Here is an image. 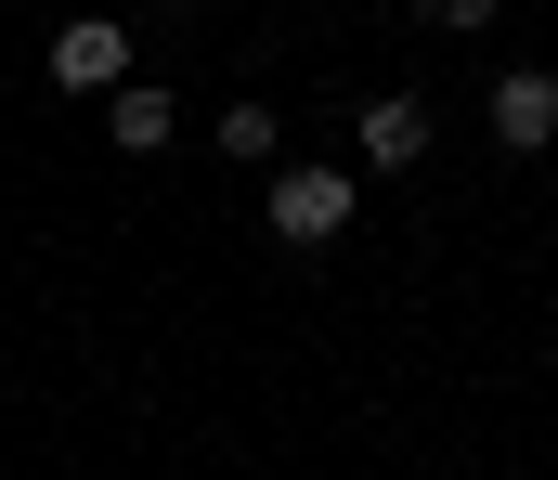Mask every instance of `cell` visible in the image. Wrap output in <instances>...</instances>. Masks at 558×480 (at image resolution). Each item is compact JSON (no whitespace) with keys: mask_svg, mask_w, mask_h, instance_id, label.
I'll list each match as a JSON object with an SVG mask.
<instances>
[{"mask_svg":"<svg viewBox=\"0 0 558 480\" xmlns=\"http://www.w3.org/2000/svg\"><path fill=\"white\" fill-rule=\"evenodd\" d=\"M274 234H286V247L351 234V169H286V182H274Z\"/></svg>","mask_w":558,"mask_h":480,"instance_id":"6da1fadb","label":"cell"},{"mask_svg":"<svg viewBox=\"0 0 558 480\" xmlns=\"http://www.w3.org/2000/svg\"><path fill=\"white\" fill-rule=\"evenodd\" d=\"M52 78H65V91H131V39H118L105 13H78V26L52 39Z\"/></svg>","mask_w":558,"mask_h":480,"instance_id":"7a4b0ae2","label":"cell"},{"mask_svg":"<svg viewBox=\"0 0 558 480\" xmlns=\"http://www.w3.org/2000/svg\"><path fill=\"white\" fill-rule=\"evenodd\" d=\"M494 131L533 157V144H558V78L546 65H520V78H494Z\"/></svg>","mask_w":558,"mask_h":480,"instance_id":"3957f363","label":"cell"},{"mask_svg":"<svg viewBox=\"0 0 558 480\" xmlns=\"http://www.w3.org/2000/svg\"><path fill=\"white\" fill-rule=\"evenodd\" d=\"M364 157L377 169H416L428 157V104L416 91H377V104H364Z\"/></svg>","mask_w":558,"mask_h":480,"instance_id":"277c9868","label":"cell"},{"mask_svg":"<svg viewBox=\"0 0 558 480\" xmlns=\"http://www.w3.org/2000/svg\"><path fill=\"white\" fill-rule=\"evenodd\" d=\"M105 131H118L131 157H156V144H169V91H156V78H131V91H105Z\"/></svg>","mask_w":558,"mask_h":480,"instance_id":"5b68a950","label":"cell"},{"mask_svg":"<svg viewBox=\"0 0 558 480\" xmlns=\"http://www.w3.org/2000/svg\"><path fill=\"white\" fill-rule=\"evenodd\" d=\"M221 157H234V169L274 157V104H221Z\"/></svg>","mask_w":558,"mask_h":480,"instance_id":"8992f818","label":"cell"}]
</instances>
